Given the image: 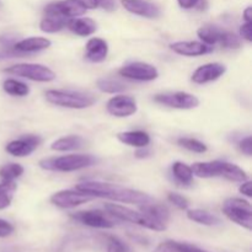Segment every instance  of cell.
<instances>
[{"label": "cell", "mask_w": 252, "mask_h": 252, "mask_svg": "<svg viewBox=\"0 0 252 252\" xmlns=\"http://www.w3.org/2000/svg\"><path fill=\"white\" fill-rule=\"evenodd\" d=\"M76 189L83 193L90 194L94 198H107L111 201L121 202V203H129L142 206L153 202V198L147 193L137 191V189H126V187L118 186V185L107 184V182L100 181H85L81 182L76 186Z\"/></svg>", "instance_id": "6da1fadb"}, {"label": "cell", "mask_w": 252, "mask_h": 252, "mask_svg": "<svg viewBox=\"0 0 252 252\" xmlns=\"http://www.w3.org/2000/svg\"><path fill=\"white\" fill-rule=\"evenodd\" d=\"M98 160L95 157L89 154H71L64 155L59 158H49L39 161L41 169L47 171H59V172H70L76 170L85 169L95 165Z\"/></svg>", "instance_id": "7a4b0ae2"}, {"label": "cell", "mask_w": 252, "mask_h": 252, "mask_svg": "<svg viewBox=\"0 0 252 252\" xmlns=\"http://www.w3.org/2000/svg\"><path fill=\"white\" fill-rule=\"evenodd\" d=\"M46 100L49 103L61 107L74 108V110H83L90 107L95 98L84 93L70 90H48L46 91Z\"/></svg>", "instance_id": "3957f363"}, {"label": "cell", "mask_w": 252, "mask_h": 252, "mask_svg": "<svg viewBox=\"0 0 252 252\" xmlns=\"http://www.w3.org/2000/svg\"><path fill=\"white\" fill-rule=\"evenodd\" d=\"M105 209L111 214V216H113L115 218H118L120 220L137 224V225L150 229V230L164 231L166 230L167 228V225H164V224L153 220L149 217L143 214L142 212H135L133 211V209L127 208V207L120 206V204L108 203L105 206Z\"/></svg>", "instance_id": "277c9868"}, {"label": "cell", "mask_w": 252, "mask_h": 252, "mask_svg": "<svg viewBox=\"0 0 252 252\" xmlns=\"http://www.w3.org/2000/svg\"><path fill=\"white\" fill-rule=\"evenodd\" d=\"M197 34L203 41V43L208 44V46L220 44L224 48L229 49L240 47V39H239V37L235 33L226 31V30L219 29L218 26H213V25L202 26L197 31Z\"/></svg>", "instance_id": "5b68a950"}, {"label": "cell", "mask_w": 252, "mask_h": 252, "mask_svg": "<svg viewBox=\"0 0 252 252\" xmlns=\"http://www.w3.org/2000/svg\"><path fill=\"white\" fill-rule=\"evenodd\" d=\"M223 213L226 218L243 226L246 230L252 229V209L250 202L241 198H228L223 204Z\"/></svg>", "instance_id": "8992f818"}, {"label": "cell", "mask_w": 252, "mask_h": 252, "mask_svg": "<svg viewBox=\"0 0 252 252\" xmlns=\"http://www.w3.org/2000/svg\"><path fill=\"white\" fill-rule=\"evenodd\" d=\"M5 73L30 79L32 81H38V83H49V81H53L56 79V73L47 66L42 65V64H15L10 68L5 69Z\"/></svg>", "instance_id": "52a82bcc"}, {"label": "cell", "mask_w": 252, "mask_h": 252, "mask_svg": "<svg viewBox=\"0 0 252 252\" xmlns=\"http://www.w3.org/2000/svg\"><path fill=\"white\" fill-rule=\"evenodd\" d=\"M154 101L160 105L171 108H179V110H192L199 105V100L196 96L184 93V91L159 94V95L154 96Z\"/></svg>", "instance_id": "ba28073f"}, {"label": "cell", "mask_w": 252, "mask_h": 252, "mask_svg": "<svg viewBox=\"0 0 252 252\" xmlns=\"http://www.w3.org/2000/svg\"><path fill=\"white\" fill-rule=\"evenodd\" d=\"M118 74L123 78L135 81H153L159 76V71L154 65L143 62H134L122 66Z\"/></svg>", "instance_id": "9c48e42d"}, {"label": "cell", "mask_w": 252, "mask_h": 252, "mask_svg": "<svg viewBox=\"0 0 252 252\" xmlns=\"http://www.w3.org/2000/svg\"><path fill=\"white\" fill-rule=\"evenodd\" d=\"M94 197L90 194L83 193L78 189H63V191L56 192L51 197V202L56 207H59L62 209L75 208L80 204H85L88 202L93 201Z\"/></svg>", "instance_id": "30bf717a"}, {"label": "cell", "mask_w": 252, "mask_h": 252, "mask_svg": "<svg viewBox=\"0 0 252 252\" xmlns=\"http://www.w3.org/2000/svg\"><path fill=\"white\" fill-rule=\"evenodd\" d=\"M86 9L83 5L79 4L76 0H63V1L51 2L44 7V14L53 15V16H62L66 19L81 16L85 14Z\"/></svg>", "instance_id": "8fae6325"}, {"label": "cell", "mask_w": 252, "mask_h": 252, "mask_svg": "<svg viewBox=\"0 0 252 252\" xmlns=\"http://www.w3.org/2000/svg\"><path fill=\"white\" fill-rule=\"evenodd\" d=\"M107 112L115 117H129L137 112V101L132 96L118 95L110 98L106 105Z\"/></svg>", "instance_id": "7c38bea8"}, {"label": "cell", "mask_w": 252, "mask_h": 252, "mask_svg": "<svg viewBox=\"0 0 252 252\" xmlns=\"http://www.w3.org/2000/svg\"><path fill=\"white\" fill-rule=\"evenodd\" d=\"M41 142L42 139L38 135H24V137L19 138V139L10 142L6 145V148H5V150L9 154L14 155V157H29L30 154H32L38 148Z\"/></svg>", "instance_id": "4fadbf2b"}, {"label": "cell", "mask_w": 252, "mask_h": 252, "mask_svg": "<svg viewBox=\"0 0 252 252\" xmlns=\"http://www.w3.org/2000/svg\"><path fill=\"white\" fill-rule=\"evenodd\" d=\"M71 218L79 223L84 224L86 226L96 229H111L115 226L111 219L105 216V213L101 211H83L78 213L71 214Z\"/></svg>", "instance_id": "5bb4252c"}, {"label": "cell", "mask_w": 252, "mask_h": 252, "mask_svg": "<svg viewBox=\"0 0 252 252\" xmlns=\"http://www.w3.org/2000/svg\"><path fill=\"white\" fill-rule=\"evenodd\" d=\"M226 71V66L223 65L220 63H208L201 65L199 68H197L194 70V73L192 74V81L194 84H207L211 83V81L218 80L220 76H223V74Z\"/></svg>", "instance_id": "9a60e30c"}, {"label": "cell", "mask_w": 252, "mask_h": 252, "mask_svg": "<svg viewBox=\"0 0 252 252\" xmlns=\"http://www.w3.org/2000/svg\"><path fill=\"white\" fill-rule=\"evenodd\" d=\"M170 48L177 54H181L185 57H198L203 56V54L209 53L213 51V47H209L208 44L203 43V42L197 41H180L174 42L170 44Z\"/></svg>", "instance_id": "2e32d148"}, {"label": "cell", "mask_w": 252, "mask_h": 252, "mask_svg": "<svg viewBox=\"0 0 252 252\" xmlns=\"http://www.w3.org/2000/svg\"><path fill=\"white\" fill-rule=\"evenodd\" d=\"M122 5L127 11L138 16L155 19L160 15V9L152 2L143 1V0H122Z\"/></svg>", "instance_id": "e0dca14e"}, {"label": "cell", "mask_w": 252, "mask_h": 252, "mask_svg": "<svg viewBox=\"0 0 252 252\" xmlns=\"http://www.w3.org/2000/svg\"><path fill=\"white\" fill-rule=\"evenodd\" d=\"M108 53V44L102 38H91L86 43L85 58L91 63H101Z\"/></svg>", "instance_id": "ac0fdd59"}, {"label": "cell", "mask_w": 252, "mask_h": 252, "mask_svg": "<svg viewBox=\"0 0 252 252\" xmlns=\"http://www.w3.org/2000/svg\"><path fill=\"white\" fill-rule=\"evenodd\" d=\"M51 44L52 42L48 38H44V37H30V38H25L16 42L12 47L19 53L25 54L43 51V49H47L48 47H51Z\"/></svg>", "instance_id": "d6986e66"}, {"label": "cell", "mask_w": 252, "mask_h": 252, "mask_svg": "<svg viewBox=\"0 0 252 252\" xmlns=\"http://www.w3.org/2000/svg\"><path fill=\"white\" fill-rule=\"evenodd\" d=\"M223 162L216 160L209 162H196L191 166L192 172L194 176L201 179H211V177H220L221 170H223Z\"/></svg>", "instance_id": "ffe728a7"}, {"label": "cell", "mask_w": 252, "mask_h": 252, "mask_svg": "<svg viewBox=\"0 0 252 252\" xmlns=\"http://www.w3.org/2000/svg\"><path fill=\"white\" fill-rule=\"evenodd\" d=\"M117 139L123 144L134 148L148 147L150 143V135L143 130H130V132H122L117 134Z\"/></svg>", "instance_id": "44dd1931"}, {"label": "cell", "mask_w": 252, "mask_h": 252, "mask_svg": "<svg viewBox=\"0 0 252 252\" xmlns=\"http://www.w3.org/2000/svg\"><path fill=\"white\" fill-rule=\"evenodd\" d=\"M140 212L147 217H149L150 219H153V220L164 224V225H167V221L170 219L169 209L166 207L161 206V204H155L154 201L147 204H142Z\"/></svg>", "instance_id": "7402d4cb"}, {"label": "cell", "mask_w": 252, "mask_h": 252, "mask_svg": "<svg viewBox=\"0 0 252 252\" xmlns=\"http://www.w3.org/2000/svg\"><path fill=\"white\" fill-rule=\"evenodd\" d=\"M66 27L78 36H90L96 31L97 25L94 20L89 19V17H81V19L74 17V19L69 20Z\"/></svg>", "instance_id": "603a6c76"}, {"label": "cell", "mask_w": 252, "mask_h": 252, "mask_svg": "<svg viewBox=\"0 0 252 252\" xmlns=\"http://www.w3.org/2000/svg\"><path fill=\"white\" fill-rule=\"evenodd\" d=\"M69 20L70 19H66V17L46 15L44 19L39 22V29L47 33H56V32L62 31L64 27H66Z\"/></svg>", "instance_id": "cb8c5ba5"}, {"label": "cell", "mask_w": 252, "mask_h": 252, "mask_svg": "<svg viewBox=\"0 0 252 252\" xmlns=\"http://www.w3.org/2000/svg\"><path fill=\"white\" fill-rule=\"evenodd\" d=\"M84 145V139L79 135H69V137L61 138L52 143L51 149L56 152H71V150L80 149Z\"/></svg>", "instance_id": "d4e9b609"}, {"label": "cell", "mask_w": 252, "mask_h": 252, "mask_svg": "<svg viewBox=\"0 0 252 252\" xmlns=\"http://www.w3.org/2000/svg\"><path fill=\"white\" fill-rule=\"evenodd\" d=\"M171 171L175 180H176L179 184L184 185V186H189V185H191L192 182H193V172H192L191 166L184 164V162H174L171 167Z\"/></svg>", "instance_id": "484cf974"}, {"label": "cell", "mask_w": 252, "mask_h": 252, "mask_svg": "<svg viewBox=\"0 0 252 252\" xmlns=\"http://www.w3.org/2000/svg\"><path fill=\"white\" fill-rule=\"evenodd\" d=\"M187 218L194 223L207 226H214L220 224V219L218 217L213 216L207 211H202V209H191V211L187 212Z\"/></svg>", "instance_id": "4316f807"}, {"label": "cell", "mask_w": 252, "mask_h": 252, "mask_svg": "<svg viewBox=\"0 0 252 252\" xmlns=\"http://www.w3.org/2000/svg\"><path fill=\"white\" fill-rule=\"evenodd\" d=\"M224 179L229 180L233 182H244L249 180L248 174L238 165L230 164V162H223V170H221V176Z\"/></svg>", "instance_id": "83f0119b"}, {"label": "cell", "mask_w": 252, "mask_h": 252, "mask_svg": "<svg viewBox=\"0 0 252 252\" xmlns=\"http://www.w3.org/2000/svg\"><path fill=\"white\" fill-rule=\"evenodd\" d=\"M16 189L17 185L15 181H2L0 184V211L6 209L11 204Z\"/></svg>", "instance_id": "f1b7e54d"}, {"label": "cell", "mask_w": 252, "mask_h": 252, "mask_svg": "<svg viewBox=\"0 0 252 252\" xmlns=\"http://www.w3.org/2000/svg\"><path fill=\"white\" fill-rule=\"evenodd\" d=\"M2 89L6 94L11 96H19V97H24L27 96L30 93V88L26 84L21 83L19 80H15V79H6V80L2 83Z\"/></svg>", "instance_id": "f546056e"}, {"label": "cell", "mask_w": 252, "mask_h": 252, "mask_svg": "<svg viewBox=\"0 0 252 252\" xmlns=\"http://www.w3.org/2000/svg\"><path fill=\"white\" fill-rule=\"evenodd\" d=\"M97 88L102 93L107 94H117L121 91H125L127 89V85L122 81L117 80V79H98L97 80Z\"/></svg>", "instance_id": "4dcf8cb0"}, {"label": "cell", "mask_w": 252, "mask_h": 252, "mask_svg": "<svg viewBox=\"0 0 252 252\" xmlns=\"http://www.w3.org/2000/svg\"><path fill=\"white\" fill-rule=\"evenodd\" d=\"M24 174V167L20 164H6L0 169V177L2 181H15Z\"/></svg>", "instance_id": "1f68e13d"}, {"label": "cell", "mask_w": 252, "mask_h": 252, "mask_svg": "<svg viewBox=\"0 0 252 252\" xmlns=\"http://www.w3.org/2000/svg\"><path fill=\"white\" fill-rule=\"evenodd\" d=\"M177 144L185 149L189 150V152L198 153V154L207 152V145L199 140L193 139V138H180V139H177Z\"/></svg>", "instance_id": "d6a6232c"}, {"label": "cell", "mask_w": 252, "mask_h": 252, "mask_svg": "<svg viewBox=\"0 0 252 252\" xmlns=\"http://www.w3.org/2000/svg\"><path fill=\"white\" fill-rule=\"evenodd\" d=\"M107 252H132V250L122 240H120L118 238H115V236H111L108 239Z\"/></svg>", "instance_id": "836d02e7"}, {"label": "cell", "mask_w": 252, "mask_h": 252, "mask_svg": "<svg viewBox=\"0 0 252 252\" xmlns=\"http://www.w3.org/2000/svg\"><path fill=\"white\" fill-rule=\"evenodd\" d=\"M167 199L171 204H174L175 207H177L179 209H182V211H186L189 206V202L186 197L181 196L179 193H174V192H170L167 194Z\"/></svg>", "instance_id": "e575fe53"}, {"label": "cell", "mask_w": 252, "mask_h": 252, "mask_svg": "<svg viewBox=\"0 0 252 252\" xmlns=\"http://www.w3.org/2000/svg\"><path fill=\"white\" fill-rule=\"evenodd\" d=\"M154 252H181L177 248L176 241H165V243L159 244L155 248Z\"/></svg>", "instance_id": "d590c367"}, {"label": "cell", "mask_w": 252, "mask_h": 252, "mask_svg": "<svg viewBox=\"0 0 252 252\" xmlns=\"http://www.w3.org/2000/svg\"><path fill=\"white\" fill-rule=\"evenodd\" d=\"M14 230L15 228L12 224L4 220V219H0V238H7L14 233Z\"/></svg>", "instance_id": "8d00e7d4"}, {"label": "cell", "mask_w": 252, "mask_h": 252, "mask_svg": "<svg viewBox=\"0 0 252 252\" xmlns=\"http://www.w3.org/2000/svg\"><path fill=\"white\" fill-rule=\"evenodd\" d=\"M240 34L245 41L252 42V22H245L240 27Z\"/></svg>", "instance_id": "74e56055"}, {"label": "cell", "mask_w": 252, "mask_h": 252, "mask_svg": "<svg viewBox=\"0 0 252 252\" xmlns=\"http://www.w3.org/2000/svg\"><path fill=\"white\" fill-rule=\"evenodd\" d=\"M239 148H240V150L243 153H245L246 155H252V138L251 137H246L245 139L241 140L240 143H239Z\"/></svg>", "instance_id": "f35d334b"}, {"label": "cell", "mask_w": 252, "mask_h": 252, "mask_svg": "<svg viewBox=\"0 0 252 252\" xmlns=\"http://www.w3.org/2000/svg\"><path fill=\"white\" fill-rule=\"evenodd\" d=\"M176 245L181 252H207L202 250V249L197 248V246L191 245V244H187V243H177L176 241Z\"/></svg>", "instance_id": "ab89813d"}, {"label": "cell", "mask_w": 252, "mask_h": 252, "mask_svg": "<svg viewBox=\"0 0 252 252\" xmlns=\"http://www.w3.org/2000/svg\"><path fill=\"white\" fill-rule=\"evenodd\" d=\"M98 7H102L106 11H113L116 10L115 0H98Z\"/></svg>", "instance_id": "60d3db41"}, {"label": "cell", "mask_w": 252, "mask_h": 252, "mask_svg": "<svg viewBox=\"0 0 252 252\" xmlns=\"http://www.w3.org/2000/svg\"><path fill=\"white\" fill-rule=\"evenodd\" d=\"M241 184H243V185L240 186L239 191H240L243 194H245L246 197H252V189H251L252 184H251V181L246 180V181L241 182Z\"/></svg>", "instance_id": "b9f144b4"}, {"label": "cell", "mask_w": 252, "mask_h": 252, "mask_svg": "<svg viewBox=\"0 0 252 252\" xmlns=\"http://www.w3.org/2000/svg\"><path fill=\"white\" fill-rule=\"evenodd\" d=\"M199 0H177V2H179L180 6L182 7V9H193V7L197 6V4H198Z\"/></svg>", "instance_id": "7bdbcfd3"}, {"label": "cell", "mask_w": 252, "mask_h": 252, "mask_svg": "<svg viewBox=\"0 0 252 252\" xmlns=\"http://www.w3.org/2000/svg\"><path fill=\"white\" fill-rule=\"evenodd\" d=\"M80 5H83L85 9H97L98 7V0H76Z\"/></svg>", "instance_id": "ee69618b"}, {"label": "cell", "mask_w": 252, "mask_h": 252, "mask_svg": "<svg viewBox=\"0 0 252 252\" xmlns=\"http://www.w3.org/2000/svg\"><path fill=\"white\" fill-rule=\"evenodd\" d=\"M138 149L139 150H137V153H135V158H138V159H144V158H148L152 155V152L147 147L138 148Z\"/></svg>", "instance_id": "f6af8a7d"}, {"label": "cell", "mask_w": 252, "mask_h": 252, "mask_svg": "<svg viewBox=\"0 0 252 252\" xmlns=\"http://www.w3.org/2000/svg\"><path fill=\"white\" fill-rule=\"evenodd\" d=\"M244 20L245 22H252V7H246L244 11Z\"/></svg>", "instance_id": "bcb514c9"}, {"label": "cell", "mask_w": 252, "mask_h": 252, "mask_svg": "<svg viewBox=\"0 0 252 252\" xmlns=\"http://www.w3.org/2000/svg\"><path fill=\"white\" fill-rule=\"evenodd\" d=\"M1 7H2V2L0 1V9H1Z\"/></svg>", "instance_id": "7dc6e473"}]
</instances>
